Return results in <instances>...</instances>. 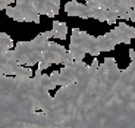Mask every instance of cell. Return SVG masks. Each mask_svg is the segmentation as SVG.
I'll return each instance as SVG.
<instances>
[{
  "label": "cell",
  "instance_id": "obj_14",
  "mask_svg": "<svg viewBox=\"0 0 135 128\" xmlns=\"http://www.w3.org/2000/svg\"><path fill=\"white\" fill-rule=\"evenodd\" d=\"M4 12H6L7 16L12 18V19L16 21V22H25L24 15H22V12H21L16 6H7L6 9H4Z\"/></svg>",
  "mask_w": 135,
  "mask_h": 128
},
{
  "label": "cell",
  "instance_id": "obj_5",
  "mask_svg": "<svg viewBox=\"0 0 135 128\" xmlns=\"http://www.w3.org/2000/svg\"><path fill=\"white\" fill-rule=\"evenodd\" d=\"M85 4L88 7H103V9L115 10L119 13L120 19H129L132 13L128 0H85Z\"/></svg>",
  "mask_w": 135,
  "mask_h": 128
},
{
  "label": "cell",
  "instance_id": "obj_1",
  "mask_svg": "<svg viewBox=\"0 0 135 128\" xmlns=\"http://www.w3.org/2000/svg\"><path fill=\"white\" fill-rule=\"evenodd\" d=\"M53 37V31H44L40 33L34 40L30 41H18L13 47L15 57L19 65L24 66H34L41 61L43 52L49 43V38Z\"/></svg>",
  "mask_w": 135,
  "mask_h": 128
},
{
  "label": "cell",
  "instance_id": "obj_10",
  "mask_svg": "<svg viewBox=\"0 0 135 128\" xmlns=\"http://www.w3.org/2000/svg\"><path fill=\"white\" fill-rule=\"evenodd\" d=\"M78 30L79 28H74L71 33V44H69V53L72 54V57H74V61L76 62H84V57H85V50L84 47L81 46V43H79V40H78Z\"/></svg>",
  "mask_w": 135,
  "mask_h": 128
},
{
  "label": "cell",
  "instance_id": "obj_3",
  "mask_svg": "<svg viewBox=\"0 0 135 128\" xmlns=\"http://www.w3.org/2000/svg\"><path fill=\"white\" fill-rule=\"evenodd\" d=\"M0 74L9 77H32V69L18 63L13 49L6 50L0 46Z\"/></svg>",
  "mask_w": 135,
  "mask_h": 128
},
{
  "label": "cell",
  "instance_id": "obj_12",
  "mask_svg": "<svg viewBox=\"0 0 135 128\" xmlns=\"http://www.w3.org/2000/svg\"><path fill=\"white\" fill-rule=\"evenodd\" d=\"M112 33H113V37H115L116 44H131L132 38L129 37V34L126 33L120 25H118L116 28H113Z\"/></svg>",
  "mask_w": 135,
  "mask_h": 128
},
{
  "label": "cell",
  "instance_id": "obj_4",
  "mask_svg": "<svg viewBox=\"0 0 135 128\" xmlns=\"http://www.w3.org/2000/svg\"><path fill=\"white\" fill-rule=\"evenodd\" d=\"M88 69H90V66L87 63L74 61L72 63L65 65L60 71H59V77H57V83L56 84L59 87H68V85L75 84L76 81H79L87 74Z\"/></svg>",
  "mask_w": 135,
  "mask_h": 128
},
{
  "label": "cell",
  "instance_id": "obj_20",
  "mask_svg": "<svg viewBox=\"0 0 135 128\" xmlns=\"http://www.w3.org/2000/svg\"><path fill=\"white\" fill-rule=\"evenodd\" d=\"M13 2H16V0H0V10H4L7 6H10V4L13 3Z\"/></svg>",
  "mask_w": 135,
  "mask_h": 128
},
{
  "label": "cell",
  "instance_id": "obj_2",
  "mask_svg": "<svg viewBox=\"0 0 135 128\" xmlns=\"http://www.w3.org/2000/svg\"><path fill=\"white\" fill-rule=\"evenodd\" d=\"M74 62V57L63 46H60L59 43H54V41H49L46 49L43 52V56H41V61L38 62V69L44 71L50 68L51 65H69Z\"/></svg>",
  "mask_w": 135,
  "mask_h": 128
},
{
  "label": "cell",
  "instance_id": "obj_22",
  "mask_svg": "<svg viewBox=\"0 0 135 128\" xmlns=\"http://www.w3.org/2000/svg\"><path fill=\"white\" fill-rule=\"evenodd\" d=\"M129 59H131V62H135V50H132V49H129Z\"/></svg>",
  "mask_w": 135,
  "mask_h": 128
},
{
  "label": "cell",
  "instance_id": "obj_6",
  "mask_svg": "<svg viewBox=\"0 0 135 128\" xmlns=\"http://www.w3.org/2000/svg\"><path fill=\"white\" fill-rule=\"evenodd\" d=\"M32 3L38 15H46L47 18H54L60 10V0H32Z\"/></svg>",
  "mask_w": 135,
  "mask_h": 128
},
{
  "label": "cell",
  "instance_id": "obj_21",
  "mask_svg": "<svg viewBox=\"0 0 135 128\" xmlns=\"http://www.w3.org/2000/svg\"><path fill=\"white\" fill-rule=\"evenodd\" d=\"M57 77H59V71H53L50 74V78H51V81H53L54 84L57 83ZM56 85H57V84H56Z\"/></svg>",
  "mask_w": 135,
  "mask_h": 128
},
{
  "label": "cell",
  "instance_id": "obj_9",
  "mask_svg": "<svg viewBox=\"0 0 135 128\" xmlns=\"http://www.w3.org/2000/svg\"><path fill=\"white\" fill-rule=\"evenodd\" d=\"M90 10V18H94L101 22H107V24H116V21L120 19L119 13L115 10L103 9V7H88Z\"/></svg>",
  "mask_w": 135,
  "mask_h": 128
},
{
  "label": "cell",
  "instance_id": "obj_11",
  "mask_svg": "<svg viewBox=\"0 0 135 128\" xmlns=\"http://www.w3.org/2000/svg\"><path fill=\"white\" fill-rule=\"evenodd\" d=\"M97 43H98L100 52H110V50H113L115 46H116V41H115V37H113V33H112V31L103 34V35H98Z\"/></svg>",
  "mask_w": 135,
  "mask_h": 128
},
{
  "label": "cell",
  "instance_id": "obj_18",
  "mask_svg": "<svg viewBox=\"0 0 135 128\" xmlns=\"http://www.w3.org/2000/svg\"><path fill=\"white\" fill-rule=\"evenodd\" d=\"M78 18H82V19H90V10H88L87 4H81L79 3V7H78Z\"/></svg>",
  "mask_w": 135,
  "mask_h": 128
},
{
  "label": "cell",
  "instance_id": "obj_24",
  "mask_svg": "<svg viewBox=\"0 0 135 128\" xmlns=\"http://www.w3.org/2000/svg\"><path fill=\"white\" fill-rule=\"evenodd\" d=\"M129 21L135 22V9H132V13H131V18H129Z\"/></svg>",
  "mask_w": 135,
  "mask_h": 128
},
{
  "label": "cell",
  "instance_id": "obj_16",
  "mask_svg": "<svg viewBox=\"0 0 135 128\" xmlns=\"http://www.w3.org/2000/svg\"><path fill=\"white\" fill-rule=\"evenodd\" d=\"M78 7H79V3L75 2V0H71L65 4V12H66L68 16H76L78 15Z\"/></svg>",
  "mask_w": 135,
  "mask_h": 128
},
{
  "label": "cell",
  "instance_id": "obj_15",
  "mask_svg": "<svg viewBox=\"0 0 135 128\" xmlns=\"http://www.w3.org/2000/svg\"><path fill=\"white\" fill-rule=\"evenodd\" d=\"M0 46H2L3 49H6V50H10V49L15 47L12 37H10L9 34L3 33V31H0Z\"/></svg>",
  "mask_w": 135,
  "mask_h": 128
},
{
  "label": "cell",
  "instance_id": "obj_7",
  "mask_svg": "<svg viewBox=\"0 0 135 128\" xmlns=\"http://www.w3.org/2000/svg\"><path fill=\"white\" fill-rule=\"evenodd\" d=\"M78 38H79V43H81V46L84 47L85 53L91 54L93 57H97L98 54L101 53L100 49H98L97 37H93V35H90V34L85 33V31L78 30Z\"/></svg>",
  "mask_w": 135,
  "mask_h": 128
},
{
  "label": "cell",
  "instance_id": "obj_13",
  "mask_svg": "<svg viewBox=\"0 0 135 128\" xmlns=\"http://www.w3.org/2000/svg\"><path fill=\"white\" fill-rule=\"evenodd\" d=\"M51 31H53V37L60 38V40H65L66 35H68V27H66L65 22H62V21H54Z\"/></svg>",
  "mask_w": 135,
  "mask_h": 128
},
{
  "label": "cell",
  "instance_id": "obj_23",
  "mask_svg": "<svg viewBox=\"0 0 135 128\" xmlns=\"http://www.w3.org/2000/svg\"><path fill=\"white\" fill-rule=\"evenodd\" d=\"M128 4L131 9H135V0H128Z\"/></svg>",
  "mask_w": 135,
  "mask_h": 128
},
{
  "label": "cell",
  "instance_id": "obj_19",
  "mask_svg": "<svg viewBox=\"0 0 135 128\" xmlns=\"http://www.w3.org/2000/svg\"><path fill=\"white\" fill-rule=\"evenodd\" d=\"M119 25H120V27L129 34V37L131 38H135V28L134 27H131V25H128V24H119Z\"/></svg>",
  "mask_w": 135,
  "mask_h": 128
},
{
  "label": "cell",
  "instance_id": "obj_8",
  "mask_svg": "<svg viewBox=\"0 0 135 128\" xmlns=\"http://www.w3.org/2000/svg\"><path fill=\"white\" fill-rule=\"evenodd\" d=\"M16 7L22 12L25 18V22H35V24H40V15L34 7L32 0H16Z\"/></svg>",
  "mask_w": 135,
  "mask_h": 128
},
{
  "label": "cell",
  "instance_id": "obj_17",
  "mask_svg": "<svg viewBox=\"0 0 135 128\" xmlns=\"http://www.w3.org/2000/svg\"><path fill=\"white\" fill-rule=\"evenodd\" d=\"M41 83H43V85L47 88L49 91H50V90H54V88L57 87V85L54 84L53 81H51L50 75H47V74H41Z\"/></svg>",
  "mask_w": 135,
  "mask_h": 128
}]
</instances>
